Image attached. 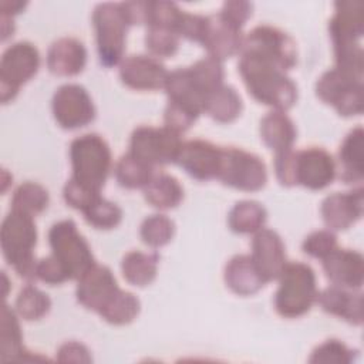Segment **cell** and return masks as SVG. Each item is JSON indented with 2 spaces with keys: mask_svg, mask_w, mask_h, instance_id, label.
Segmentation results:
<instances>
[{
  "mask_svg": "<svg viewBox=\"0 0 364 364\" xmlns=\"http://www.w3.org/2000/svg\"><path fill=\"white\" fill-rule=\"evenodd\" d=\"M85 63L87 50L80 40L73 37H61L55 40L47 53V67L54 75H77L84 70Z\"/></svg>",
  "mask_w": 364,
  "mask_h": 364,
  "instance_id": "603a6c76",
  "label": "cell"
},
{
  "mask_svg": "<svg viewBox=\"0 0 364 364\" xmlns=\"http://www.w3.org/2000/svg\"><path fill=\"white\" fill-rule=\"evenodd\" d=\"M222 148L203 139H191L182 144L176 162L196 181L218 179Z\"/></svg>",
  "mask_w": 364,
  "mask_h": 364,
  "instance_id": "e0dca14e",
  "label": "cell"
},
{
  "mask_svg": "<svg viewBox=\"0 0 364 364\" xmlns=\"http://www.w3.org/2000/svg\"><path fill=\"white\" fill-rule=\"evenodd\" d=\"M243 37L242 28L236 27L218 13L208 16L200 44L208 51L209 57L222 63L240 53Z\"/></svg>",
  "mask_w": 364,
  "mask_h": 364,
  "instance_id": "ffe728a7",
  "label": "cell"
},
{
  "mask_svg": "<svg viewBox=\"0 0 364 364\" xmlns=\"http://www.w3.org/2000/svg\"><path fill=\"white\" fill-rule=\"evenodd\" d=\"M336 13L328 21L336 68L363 78V48L360 38L364 33V6L361 1H337Z\"/></svg>",
  "mask_w": 364,
  "mask_h": 364,
  "instance_id": "3957f363",
  "label": "cell"
},
{
  "mask_svg": "<svg viewBox=\"0 0 364 364\" xmlns=\"http://www.w3.org/2000/svg\"><path fill=\"white\" fill-rule=\"evenodd\" d=\"M336 247H337V236L330 229L316 230L310 233L309 236H306L301 245L303 252L316 259H324Z\"/></svg>",
  "mask_w": 364,
  "mask_h": 364,
  "instance_id": "b9f144b4",
  "label": "cell"
},
{
  "mask_svg": "<svg viewBox=\"0 0 364 364\" xmlns=\"http://www.w3.org/2000/svg\"><path fill=\"white\" fill-rule=\"evenodd\" d=\"M168 70L158 58L144 54L125 57L119 63L121 81L136 91H156L165 88Z\"/></svg>",
  "mask_w": 364,
  "mask_h": 364,
  "instance_id": "2e32d148",
  "label": "cell"
},
{
  "mask_svg": "<svg viewBox=\"0 0 364 364\" xmlns=\"http://www.w3.org/2000/svg\"><path fill=\"white\" fill-rule=\"evenodd\" d=\"M57 361L60 363H91L90 350L78 341H67L57 350Z\"/></svg>",
  "mask_w": 364,
  "mask_h": 364,
  "instance_id": "ee69618b",
  "label": "cell"
},
{
  "mask_svg": "<svg viewBox=\"0 0 364 364\" xmlns=\"http://www.w3.org/2000/svg\"><path fill=\"white\" fill-rule=\"evenodd\" d=\"M17 313L4 304L1 310V331H0V358L1 361H36L43 357L31 355L23 346V334L20 330Z\"/></svg>",
  "mask_w": 364,
  "mask_h": 364,
  "instance_id": "4316f807",
  "label": "cell"
},
{
  "mask_svg": "<svg viewBox=\"0 0 364 364\" xmlns=\"http://www.w3.org/2000/svg\"><path fill=\"white\" fill-rule=\"evenodd\" d=\"M27 6L26 1H18V0H14V1H9V0H3L0 3V9H1V14L4 16H16L18 13H21L24 10V7Z\"/></svg>",
  "mask_w": 364,
  "mask_h": 364,
  "instance_id": "bcb514c9",
  "label": "cell"
},
{
  "mask_svg": "<svg viewBox=\"0 0 364 364\" xmlns=\"http://www.w3.org/2000/svg\"><path fill=\"white\" fill-rule=\"evenodd\" d=\"M240 53L266 58L286 73L297 63L296 41L283 30L266 24L255 27L243 37Z\"/></svg>",
  "mask_w": 364,
  "mask_h": 364,
  "instance_id": "4fadbf2b",
  "label": "cell"
},
{
  "mask_svg": "<svg viewBox=\"0 0 364 364\" xmlns=\"http://www.w3.org/2000/svg\"><path fill=\"white\" fill-rule=\"evenodd\" d=\"M0 245L6 262L21 279H37L36 267L38 260H36L34 255L37 228L33 216L10 209L1 222Z\"/></svg>",
  "mask_w": 364,
  "mask_h": 364,
  "instance_id": "277c9868",
  "label": "cell"
},
{
  "mask_svg": "<svg viewBox=\"0 0 364 364\" xmlns=\"http://www.w3.org/2000/svg\"><path fill=\"white\" fill-rule=\"evenodd\" d=\"M364 132L357 125L343 139L338 149V178L344 183L363 182L364 178Z\"/></svg>",
  "mask_w": 364,
  "mask_h": 364,
  "instance_id": "d4e9b609",
  "label": "cell"
},
{
  "mask_svg": "<svg viewBox=\"0 0 364 364\" xmlns=\"http://www.w3.org/2000/svg\"><path fill=\"white\" fill-rule=\"evenodd\" d=\"M266 218L267 212L263 205L256 200H240L230 209L228 225L235 233H256L263 228Z\"/></svg>",
  "mask_w": 364,
  "mask_h": 364,
  "instance_id": "1f68e13d",
  "label": "cell"
},
{
  "mask_svg": "<svg viewBox=\"0 0 364 364\" xmlns=\"http://www.w3.org/2000/svg\"><path fill=\"white\" fill-rule=\"evenodd\" d=\"M159 257L156 253H145L141 250L128 252L121 262L124 279L132 286L144 287L154 282L158 272Z\"/></svg>",
  "mask_w": 364,
  "mask_h": 364,
  "instance_id": "4dcf8cb0",
  "label": "cell"
},
{
  "mask_svg": "<svg viewBox=\"0 0 364 364\" xmlns=\"http://www.w3.org/2000/svg\"><path fill=\"white\" fill-rule=\"evenodd\" d=\"M237 70L256 101L283 112L296 104V84L274 63L250 53H240Z\"/></svg>",
  "mask_w": 364,
  "mask_h": 364,
  "instance_id": "6da1fadb",
  "label": "cell"
},
{
  "mask_svg": "<svg viewBox=\"0 0 364 364\" xmlns=\"http://www.w3.org/2000/svg\"><path fill=\"white\" fill-rule=\"evenodd\" d=\"M145 47L155 58L172 57L179 48V36L168 28L148 27Z\"/></svg>",
  "mask_w": 364,
  "mask_h": 364,
  "instance_id": "ab89813d",
  "label": "cell"
},
{
  "mask_svg": "<svg viewBox=\"0 0 364 364\" xmlns=\"http://www.w3.org/2000/svg\"><path fill=\"white\" fill-rule=\"evenodd\" d=\"M100 195H101V191L91 189V188L77 182L73 178H70L67 181V183L64 185V189H63V196H64V200L67 202V205H70L71 208L81 210V212L84 209H87Z\"/></svg>",
  "mask_w": 364,
  "mask_h": 364,
  "instance_id": "60d3db41",
  "label": "cell"
},
{
  "mask_svg": "<svg viewBox=\"0 0 364 364\" xmlns=\"http://www.w3.org/2000/svg\"><path fill=\"white\" fill-rule=\"evenodd\" d=\"M260 138L263 142L277 152L293 148L297 131L293 121L283 111H272L260 121Z\"/></svg>",
  "mask_w": 364,
  "mask_h": 364,
  "instance_id": "83f0119b",
  "label": "cell"
},
{
  "mask_svg": "<svg viewBox=\"0 0 364 364\" xmlns=\"http://www.w3.org/2000/svg\"><path fill=\"white\" fill-rule=\"evenodd\" d=\"M323 311L337 316L353 326L363 324V294L340 286H330L317 294Z\"/></svg>",
  "mask_w": 364,
  "mask_h": 364,
  "instance_id": "cb8c5ba5",
  "label": "cell"
},
{
  "mask_svg": "<svg viewBox=\"0 0 364 364\" xmlns=\"http://www.w3.org/2000/svg\"><path fill=\"white\" fill-rule=\"evenodd\" d=\"M223 77L222 63L208 55L191 67L169 73L164 90L169 102L199 117L203 112L206 97L223 84Z\"/></svg>",
  "mask_w": 364,
  "mask_h": 364,
  "instance_id": "7a4b0ae2",
  "label": "cell"
},
{
  "mask_svg": "<svg viewBox=\"0 0 364 364\" xmlns=\"http://www.w3.org/2000/svg\"><path fill=\"white\" fill-rule=\"evenodd\" d=\"M337 175L334 158L323 148L311 146L296 151L294 179L296 185H301L311 191H320L328 186Z\"/></svg>",
  "mask_w": 364,
  "mask_h": 364,
  "instance_id": "9a60e30c",
  "label": "cell"
},
{
  "mask_svg": "<svg viewBox=\"0 0 364 364\" xmlns=\"http://www.w3.org/2000/svg\"><path fill=\"white\" fill-rule=\"evenodd\" d=\"M40 67V53L28 41L7 47L0 60V98L3 104L14 100L20 87L31 80Z\"/></svg>",
  "mask_w": 364,
  "mask_h": 364,
  "instance_id": "30bf717a",
  "label": "cell"
},
{
  "mask_svg": "<svg viewBox=\"0 0 364 364\" xmlns=\"http://www.w3.org/2000/svg\"><path fill=\"white\" fill-rule=\"evenodd\" d=\"M36 277L50 286L61 284V283L70 280L67 270L53 255L43 257L37 262Z\"/></svg>",
  "mask_w": 364,
  "mask_h": 364,
  "instance_id": "7bdbcfd3",
  "label": "cell"
},
{
  "mask_svg": "<svg viewBox=\"0 0 364 364\" xmlns=\"http://www.w3.org/2000/svg\"><path fill=\"white\" fill-rule=\"evenodd\" d=\"M218 179L230 188L255 192L267 182L264 162L255 154L240 148H222Z\"/></svg>",
  "mask_w": 364,
  "mask_h": 364,
  "instance_id": "8fae6325",
  "label": "cell"
},
{
  "mask_svg": "<svg viewBox=\"0 0 364 364\" xmlns=\"http://www.w3.org/2000/svg\"><path fill=\"white\" fill-rule=\"evenodd\" d=\"M323 260L327 279L340 287L358 290L364 280V259L357 250L336 247Z\"/></svg>",
  "mask_w": 364,
  "mask_h": 364,
  "instance_id": "7402d4cb",
  "label": "cell"
},
{
  "mask_svg": "<svg viewBox=\"0 0 364 364\" xmlns=\"http://www.w3.org/2000/svg\"><path fill=\"white\" fill-rule=\"evenodd\" d=\"M252 7H253L252 3L249 1H226L223 3L219 13L228 21L242 28L247 21V18L252 16Z\"/></svg>",
  "mask_w": 364,
  "mask_h": 364,
  "instance_id": "f6af8a7d",
  "label": "cell"
},
{
  "mask_svg": "<svg viewBox=\"0 0 364 364\" xmlns=\"http://www.w3.org/2000/svg\"><path fill=\"white\" fill-rule=\"evenodd\" d=\"M175 233V223L162 213H155L144 219L139 235L145 245L151 247H162L168 245Z\"/></svg>",
  "mask_w": 364,
  "mask_h": 364,
  "instance_id": "8d00e7d4",
  "label": "cell"
},
{
  "mask_svg": "<svg viewBox=\"0 0 364 364\" xmlns=\"http://www.w3.org/2000/svg\"><path fill=\"white\" fill-rule=\"evenodd\" d=\"M357 351L348 348L343 341L330 338L317 346L311 355L309 357V363L313 364H350L355 360Z\"/></svg>",
  "mask_w": 364,
  "mask_h": 364,
  "instance_id": "f35d334b",
  "label": "cell"
},
{
  "mask_svg": "<svg viewBox=\"0 0 364 364\" xmlns=\"http://www.w3.org/2000/svg\"><path fill=\"white\" fill-rule=\"evenodd\" d=\"M13 31H14L13 17L1 14V40L4 41L10 34L13 36Z\"/></svg>",
  "mask_w": 364,
  "mask_h": 364,
  "instance_id": "7dc6e473",
  "label": "cell"
},
{
  "mask_svg": "<svg viewBox=\"0 0 364 364\" xmlns=\"http://www.w3.org/2000/svg\"><path fill=\"white\" fill-rule=\"evenodd\" d=\"M77 282V300L85 309L97 313H100L119 290L109 267L97 263Z\"/></svg>",
  "mask_w": 364,
  "mask_h": 364,
  "instance_id": "d6986e66",
  "label": "cell"
},
{
  "mask_svg": "<svg viewBox=\"0 0 364 364\" xmlns=\"http://www.w3.org/2000/svg\"><path fill=\"white\" fill-rule=\"evenodd\" d=\"M51 307L48 294L41 291L33 284L24 286L16 299V313L27 321L40 320L44 317Z\"/></svg>",
  "mask_w": 364,
  "mask_h": 364,
  "instance_id": "d590c367",
  "label": "cell"
},
{
  "mask_svg": "<svg viewBox=\"0 0 364 364\" xmlns=\"http://www.w3.org/2000/svg\"><path fill=\"white\" fill-rule=\"evenodd\" d=\"M92 24L95 28L100 61L114 67L124 60L127 31L131 26L122 3H101L94 9Z\"/></svg>",
  "mask_w": 364,
  "mask_h": 364,
  "instance_id": "52a82bcc",
  "label": "cell"
},
{
  "mask_svg": "<svg viewBox=\"0 0 364 364\" xmlns=\"http://www.w3.org/2000/svg\"><path fill=\"white\" fill-rule=\"evenodd\" d=\"M274 294V309L284 318L306 314L317 300L314 270L301 262H287L279 276Z\"/></svg>",
  "mask_w": 364,
  "mask_h": 364,
  "instance_id": "5b68a950",
  "label": "cell"
},
{
  "mask_svg": "<svg viewBox=\"0 0 364 364\" xmlns=\"http://www.w3.org/2000/svg\"><path fill=\"white\" fill-rule=\"evenodd\" d=\"M364 195L357 188L348 192H336L321 202V218L330 230H346L363 215Z\"/></svg>",
  "mask_w": 364,
  "mask_h": 364,
  "instance_id": "44dd1931",
  "label": "cell"
},
{
  "mask_svg": "<svg viewBox=\"0 0 364 364\" xmlns=\"http://www.w3.org/2000/svg\"><path fill=\"white\" fill-rule=\"evenodd\" d=\"M223 279L226 286L239 296H250L266 284L249 255L233 256L225 266Z\"/></svg>",
  "mask_w": 364,
  "mask_h": 364,
  "instance_id": "484cf974",
  "label": "cell"
},
{
  "mask_svg": "<svg viewBox=\"0 0 364 364\" xmlns=\"http://www.w3.org/2000/svg\"><path fill=\"white\" fill-rule=\"evenodd\" d=\"M250 259L266 283L277 280L287 263L282 237L267 228L257 230L252 239Z\"/></svg>",
  "mask_w": 364,
  "mask_h": 364,
  "instance_id": "ac0fdd59",
  "label": "cell"
},
{
  "mask_svg": "<svg viewBox=\"0 0 364 364\" xmlns=\"http://www.w3.org/2000/svg\"><path fill=\"white\" fill-rule=\"evenodd\" d=\"M316 94L343 117H355L363 112V78L347 74L336 67L323 73L317 80Z\"/></svg>",
  "mask_w": 364,
  "mask_h": 364,
  "instance_id": "9c48e42d",
  "label": "cell"
},
{
  "mask_svg": "<svg viewBox=\"0 0 364 364\" xmlns=\"http://www.w3.org/2000/svg\"><path fill=\"white\" fill-rule=\"evenodd\" d=\"M51 109L54 119L64 129H77L95 118L94 102L80 84H64L53 95Z\"/></svg>",
  "mask_w": 364,
  "mask_h": 364,
  "instance_id": "5bb4252c",
  "label": "cell"
},
{
  "mask_svg": "<svg viewBox=\"0 0 364 364\" xmlns=\"http://www.w3.org/2000/svg\"><path fill=\"white\" fill-rule=\"evenodd\" d=\"M48 191L37 182L27 181L16 188L11 198V209L34 218L48 206Z\"/></svg>",
  "mask_w": 364,
  "mask_h": 364,
  "instance_id": "836d02e7",
  "label": "cell"
},
{
  "mask_svg": "<svg viewBox=\"0 0 364 364\" xmlns=\"http://www.w3.org/2000/svg\"><path fill=\"white\" fill-rule=\"evenodd\" d=\"M73 179L101 191L111 171V149L98 134H84L70 144Z\"/></svg>",
  "mask_w": 364,
  "mask_h": 364,
  "instance_id": "8992f818",
  "label": "cell"
},
{
  "mask_svg": "<svg viewBox=\"0 0 364 364\" xmlns=\"http://www.w3.org/2000/svg\"><path fill=\"white\" fill-rule=\"evenodd\" d=\"M82 215L91 226L104 230L114 229L122 219L121 208L114 202L107 200L101 195L87 209L82 210Z\"/></svg>",
  "mask_w": 364,
  "mask_h": 364,
  "instance_id": "74e56055",
  "label": "cell"
},
{
  "mask_svg": "<svg viewBox=\"0 0 364 364\" xmlns=\"http://www.w3.org/2000/svg\"><path fill=\"white\" fill-rule=\"evenodd\" d=\"M144 196L154 208L166 210L176 208L181 203L183 199V188L176 178L161 172L154 175L144 188Z\"/></svg>",
  "mask_w": 364,
  "mask_h": 364,
  "instance_id": "f1b7e54d",
  "label": "cell"
},
{
  "mask_svg": "<svg viewBox=\"0 0 364 364\" xmlns=\"http://www.w3.org/2000/svg\"><path fill=\"white\" fill-rule=\"evenodd\" d=\"M182 144L181 134L166 127L141 125L131 134L128 152L155 168L176 162Z\"/></svg>",
  "mask_w": 364,
  "mask_h": 364,
  "instance_id": "7c38bea8",
  "label": "cell"
},
{
  "mask_svg": "<svg viewBox=\"0 0 364 364\" xmlns=\"http://www.w3.org/2000/svg\"><path fill=\"white\" fill-rule=\"evenodd\" d=\"M114 171L119 186L127 189H144L155 175V168L142 162L129 152L118 159Z\"/></svg>",
  "mask_w": 364,
  "mask_h": 364,
  "instance_id": "d6a6232c",
  "label": "cell"
},
{
  "mask_svg": "<svg viewBox=\"0 0 364 364\" xmlns=\"http://www.w3.org/2000/svg\"><path fill=\"white\" fill-rule=\"evenodd\" d=\"M48 243L51 255L64 266L70 280H78L95 264L88 242L71 219L60 220L50 228Z\"/></svg>",
  "mask_w": 364,
  "mask_h": 364,
  "instance_id": "ba28073f",
  "label": "cell"
},
{
  "mask_svg": "<svg viewBox=\"0 0 364 364\" xmlns=\"http://www.w3.org/2000/svg\"><path fill=\"white\" fill-rule=\"evenodd\" d=\"M242 108V98L236 90L230 85L222 84L206 97L203 112L218 122L228 124L240 115Z\"/></svg>",
  "mask_w": 364,
  "mask_h": 364,
  "instance_id": "f546056e",
  "label": "cell"
},
{
  "mask_svg": "<svg viewBox=\"0 0 364 364\" xmlns=\"http://www.w3.org/2000/svg\"><path fill=\"white\" fill-rule=\"evenodd\" d=\"M141 303L138 297L131 291L119 289L98 314L109 324L124 326L136 318Z\"/></svg>",
  "mask_w": 364,
  "mask_h": 364,
  "instance_id": "e575fe53",
  "label": "cell"
}]
</instances>
